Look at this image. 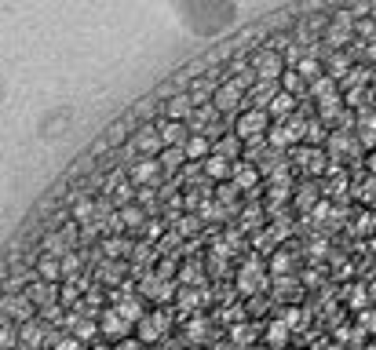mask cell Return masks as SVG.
Listing matches in <instances>:
<instances>
[{"mask_svg":"<svg viewBox=\"0 0 376 350\" xmlns=\"http://www.w3.org/2000/svg\"><path fill=\"white\" fill-rule=\"evenodd\" d=\"M95 208H99V197H77L73 212H70V223H77V226L95 223Z\"/></svg>","mask_w":376,"mask_h":350,"instance_id":"23","label":"cell"},{"mask_svg":"<svg viewBox=\"0 0 376 350\" xmlns=\"http://www.w3.org/2000/svg\"><path fill=\"white\" fill-rule=\"evenodd\" d=\"M256 350H270V347H256Z\"/></svg>","mask_w":376,"mask_h":350,"instance_id":"48","label":"cell"},{"mask_svg":"<svg viewBox=\"0 0 376 350\" xmlns=\"http://www.w3.org/2000/svg\"><path fill=\"white\" fill-rule=\"evenodd\" d=\"M194 110H198V106L190 102L187 92H172V95L164 99V117H168V121H183L187 124L190 117H194Z\"/></svg>","mask_w":376,"mask_h":350,"instance_id":"15","label":"cell"},{"mask_svg":"<svg viewBox=\"0 0 376 350\" xmlns=\"http://www.w3.org/2000/svg\"><path fill=\"white\" fill-rule=\"evenodd\" d=\"M198 289H183V292H179V307H183L187 310V314H190V310H198Z\"/></svg>","mask_w":376,"mask_h":350,"instance_id":"40","label":"cell"},{"mask_svg":"<svg viewBox=\"0 0 376 350\" xmlns=\"http://www.w3.org/2000/svg\"><path fill=\"white\" fill-rule=\"evenodd\" d=\"M132 146H135L139 157H161V153H164V139L158 132V124H142L139 132L132 135Z\"/></svg>","mask_w":376,"mask_h":350,"instance_id":"9","label":"cell"},{"mask_svg":"<svg viewBox=\"0 0 376 350\" xmlns=\"http://www.w3.org/2000/svg\"><path fill=\"white\" fill-rule=\"evenodd\" d=\"M238 292L241 295H259L267 289V281H270V274H267V266L259 263V259H249V263H241V270H238Z\"/></svg>","mask_w":376,"mask_h":350,"instance_id":"4","label":"cell"},{"mask_svg":"<svg viewBox=\"0 0 376 350\" xmlns=\"http://www.w3.org/2000/svg\"><path fill=\"white\" fill-rule=\"evenodd\" d=\"M361 51H366L369 59H376V44H369V48H361Z\"/></svg>","mask_w":376,"mask_h":350,"instance_id":"46","label":"cell"},{"mask_svg":"<svg viewBox=\"0 0 376 350\" xmlns=\"http://www.w3.org/2000/svg\"><path fill=\"white\" fill-rule=\"evenodd\" d=\"M81 270H84V255H81V252H70V255H62V278H66V281L81 278Z\"/></svg>","mask_w":376,"mask_h":350,"instance_id":"35","label":"cell"},{"mask_svg":"<svg viewBox=\"0 0 376 350\" xmlns=\"http://www.w3.org/2000/svg\"><path fill=\"white\" fill-rule=\"evenodd\" d=\"M51 350H88V347H84L81 340H73V336H70V332H62V336H59V340H55V343H51Z\"/></svg>","mask_w":376,"mask_h":350,"instance_id":"39","label":"cell"},{"mask_svg":"<svg viewBox=\"0 0 376 350\" xmlns=\"http://www.w3.org/2000/svg\"><path fill=\"white\" fill-rule=\"evenodd\" d=\"M292 70H296V73H300V77H303V81H307V84H314V81H318V77H326V66H321V59H318V55H303V59H300V62H296V66H292Z\"/></svg>","mask_w":376,"mask_h":350,"instance_id":"29","label":"cell"},{"mask_svg":"<svg viewBox=\"0 0 376 350\" xmlns=\"http://www.w3.org/2000/svg\"><path fill=\"white\" fill-rule=\"evenodd\" d=\"M121 281H124V263H118V259H102L95 284H121Z\"/></svg>","mask_w":376,"mask_h":350,"instance_id":"28","label":"cell"},{"mask_svg":"<svg viewBox=\"0 0 376 350\" xmlns=\"http://www.w3.org/2000/svg\"><path fill=\"white\" fill-rule=\"evenodd\" d=\"M118 215H121V230L128 233V230H142L150 223V215L139 208V204H124V208H118Z\"/></svg>","mask_w":376,"mask_h":350,"instance_id":"27","label":"cell"},{"mask_svg":"<svg viewBox=\"0 0 376 350\" xmlns=\"http://www.w3.org/2000/svg\"><path fill=\"white\" fill-rule=\"evenodd\" d=\"M373 19H376V8H373Z\"/></svg>","mask_w":376,"mask_h":350,"instance_id":"49","label":"cell"},{"mask_svg":"<svg viewBox=\"0 0 376 350\" xmlns=\"http://www.w3.org/2000/svg\"><path fill=\"white\" fill-rule=\"evenodd\" d=\"M88 350H113V347H106V343H99V340H95V343L88 347Z\"/></svg>","mask_w":376,"mask_h":350,"instance_id":"45","label":"cell"},{"mask_svg":"<svg viewBox=\"0 0 376 350\" xmlns=\"http://www.w3.org/2000/svg\"><path fill=\"white\" fill-rule=\"evenodd\" d=\"M351 41H355V15L351 11H336L332 22L326 26V44L332 51H344Z\"/></svg>","mask_w":376,"mask_h":350,"instance_id":"5","label":"cell"},{"mask_svg":"<svg viewBox=\"0 0 376 350\" xmlns=\"http://www.w3.org/2000/svg\"><path fill=\"white\" fill-rule=\"evenodd\" d=\"M307 92L314 95V102H326V99H332V95H340V84H336L332 77H318V81L307 88Z\"/></svg>","mask_w":376,"mask_h":350,"instance_id":"32","label":"cell"},{"mask_svg":"<svg viewBox=\"0 0 376 350\" xmlns=\"http://www.w3.org/2000/svg\"><path fill=\"white\" fill-rule=\"evenodd\" d=\"M270 113L267 110H241L238 113V121H234V135L241 139V142H252V139H267V132H270Z\"/></svg>","mask_w":376,"mask_h":350,"instance_id":"2","label":"cell"},{"mask_svg":"<svg viewBox=\"0 0 376 350\" xmlns=\"http://www.w3.org/2000/svg\"><path fill=\"white\" fill-rule=\"evenodd\" d=\"M158 161H161V168H164V172H176L179 164H187V157H183V150H164V153H161Z\"/></svg>","mask_w":376,"mask_h":350,"instance_id":"38","label":"cell"},{"mask_svg":"<svg viewBox=\"0 0 376 350\" xmlns=\"http://www.w3.org/2000/svg\"><path fill=\"white\" fill-rule=\"evenodd\" d=\"M278 92H281V84H263V81H256L252 92H249L252 110H270V102L278 99Z\"/></svg>","mask_w":376,"mask_h":350,"instance_id":"22","label":"cell"},{"mask_svg":"<svg viewBox=\"0 0 376 350\" xmlns=\"http://www.w3.org/2000/svg\"><path fill=\"white\" fill-rule=\"evenodd\" d=\"M161 175H164V168H161L158 157H139L132 168H128V179H132V186H139V190L158 186V183H161Z\"/></svg>","mask_w":376,"mask_h":350,"instance_id":"7","label":"cell"},{"mask_svg":"<svg viewBox=\"0 0 376 350\" xmlns=\"http://www.w3.org/2000/svg\"><path fill=\"white\" fill-rule=\"evenodd\" d=\"M355 135H358L361 146H376V110L358 113V128H355Z\"/></svg>","mask_w":376,"mask_h":350,"instance_id":"26","label":"cell"},{"mask_svg":"<svg viewBox=\"0 0 376 350\" xmlns=\"http://www.w3.org/2000/svg\"><path fill=\"white\" fill-rule=\"evenodd\" d=\"M361 146L358 142V135H351V132H340V128H336V132L329 135V142H326V150H329V157H351V153Z\"/></svg>","mask_w":376,"mask_h":350,"instance_id":"16","label":"cell"},{"mask_svg":"<svg viewBox=\"0 0 376 350\" xmlns=\"http://www.w3.org/2000/svg\"><path fill=\"white\" fill-rule=\"evenodd\" d=\"M230 340H234L238 347H241V343H252V329L241 321V325H234V332H230Z\"/></svg>","mask_w":376,"mask_h":350,"instance_id":"41","label":"cell"},{"mask_svg":"<svg viewBox=\"0 0 376 350\" xmlns=\"http://www.w3.org/2000/svg\"><path fill=\"white\" fill-rule=\"evenodd\" d=\"M307 88H310V84H307V81H303V77L296 73V70H285V77H281V92H285V95L300 99V95L307 92Z\"/></svg>","mask_w":376,"mask_h":350,"instance_id":"33","label":"cell"},{"mask_svg":"<svg viewBox=\"0 0 376 350\" xmlns=\"http://www.w3.org/2000/svg\"><path fill=\"white\" fill-rule=\"evenodd\" d=\"M168 310H153V314H147L135 325V340L147 347V343H158V340H164V332H168Z\"/></svg>","mask_w":376,"mask_h":350,"instance_id":"8","label":"cell"},{"mask_svg":"<svg viewBox=\"0 0 376 350\" xmlns=\"http://www.w3.org/2000/svg\"><path fill=\"white\" fill-rule=\"evenodd\" d=\"M369 168H373V175H376V153H373V157H369Z\"/></svg>","mask_w":376,"mask_h":350,"instance_id":"47","label":"cell"},{"mask_svg":"<svg viewBox=\"0 0 376 350\" xmlns=\"http://www.w3.org/2000/svg\"><path fill=\"white\" fill-rule=\"evenodd\" d=\"M183 157L190 164H205V161L212 157V139L209 135H190L187 146H183Z\"/></svg>","mask_w":376,"mask_h":350,"instance_id":"18","label":"cell"},{"mask_svg":"<svg viewBox=\"0 0 376 350\" xmlns=\"http://www.w3.org/2000/svg\"><path fill=\"white\" fill-rule=\"evenodd\" d=\"M128 329H132V325H128V321H124V318H121L113 307H106V310L99 314V332L106 336V340H113V343L128 340Z\"/></svg>","mask_w":376,"mask_h":350,"instance_id":"11","label":"cell"},{"mask_svg":"<svg viewBox=\"0 0 376 350\" xmlns=\"http://www.w3.org/2000/svg\"><path fill=\"white\" fill-rule=\"evenodd\" d=\"M113 350H142V343L135 340V336H128V340H121V343H113Z\"/></svg>","mask_w":376,"mask_h":350,"instance_id":"42","label":"cell"},{"mask_svg":"<svg viewBox=\"0 0 376 350\" xmlns=\"http://www.w3.org/2000/svg\"><path fill=\"white\" fill-rule=\"evenodd\" d=\"M37 281H51V284H59L62 281V259H55V255H41L37 259Z\"/></svg>","mask_w":376,"mask_h":350,"instance_id":"25","label":"cell"},{"mask_svg":"<svg viewBox=\"0 0 376 350\" xmlns=\"http://www.w3.org/2000/svg\"><path fill=\"white\" fill-rule=\"evenodd\" d=\"M205 336H209V321H205V318H190V325H187V340L201 343Z\"/></svg>","mask_w":376,"mask_h":350,"instance_id":"37","label":"cell"},{"mask_svg":"<svg viewBox=\"0 0 376 350\" xmlns=\"http://www.w3.org/2000/svg\"><path fill=\"white\" fill-rule=\"evenodd\" d=\"M230 172H234V164L223 161V157H216V153L201 164V175H205V179H212V183H219V186L230 183Z\"/></svg>","mask_w":376,"mask_h":350,"instance_id":"20","label":"cell"},{"mask_svg":"<svg viewBox=\"0 0 376 350\" xmlns=\"http://www.w3.org/2000/svg\"><path fill=\"white\" fill-rule=\"evenodd\" d=\"M66 325H70L66 332L73 336V340H81L84 347H92V343L99 340V336H102V332H99V321H95V318H84V314H77V310H73V314L66 318Z\"/></svg>","mask_w":376,"mask_h":350,"instance_id":"10","label":"cell"},{"mask_svg":"<svg viewBox=\"0 0 376 350\" xmlns=\"http://www.w3.org/2000/svg\"><path fill=\"white\" fill-rule=\"evenodd\" d=\"M285 55L274 48H263V51H256L252 55V73H256V81H263V84H281V77H285Z\"/></svg>","mask_w":376,"mask_h":350,"instance_id":"1","label":"cell"},{"mask_svg":"<svg viewBox=\"0 0 376 350\" xmlns=\"http://www.w3.org/2000/svg\"><path fill=\"white\" fill-rule=\"evenodd\" d=\"M326 77H332V81L351 77V59H347L344 51H332V59H329V66H326Z\"/></svg>","mask_w":376,"mask_h":350,"instance_id":"34","label":"cell"},{"mask_svg":"<svg viewBox=\"0 0 376 350\" xmlns=\"http://www.w3.org/2000/svg\"><path fill=\"white\" fill-rule=\"evenodd\" d=\"M139 295L142 300H150V303H158V307H164V303H172V295H179V292H176L172 278L150 270V274H142V281H139Z\"/></svg>","mask_w":376,"mask_h":350,"instance_id":"3","label":"cell"},{"mask_svg":"<svg viewBox=\"0 0 376 350\" xmlns=\"http://www.w3.org/2000/svg\"><path fill=\"white\" fill-rule=\"evenodd\" d=\"M135 113H139V117H150V113H153V99H142Z\"/></svg>","mask_w":376,"mask_h":350,"instance_id":"43","label":"cell"},{"mask_svg":"<svg viewBox=\"0 0 376 350\" xmlns=\"http://www.w3.org/2000/svg\"><path fill=\"white\" fill-rule=\"evenodd\" d=\"M121 139H124V124H118V128L110 132V142H121Z\"/></svg>","mask_w":376,"mask_h":350,"instance_id":"44","label":"cell"},{"mask_svg":"<svg viewBox=\"0 0 376 350\" xmlns=\"http://www.w3.org/2000/svg\"><path fill=\"white\" fill-rule=\"evenodd\" d=\"M230 186H234V190H256V186H259V168H256L252 161H249V164L238 161L234 172H230Z\"/></svg>","mask_w":376,"mask_h":350,"instance_id":"17","label":"cell"},{"mask_svg":"<svg viewBox=\"0 0 376 350\" xmlns=\"http://www.w3.org/2000/svg\"><path fill=\"white\" fill-rule=\"evenodd\" d=\"M245 92H249V88H245L241 81H234V77H227V81L216 88V99H212L216 113H241Z\"/></svg>","mask_w":376,"mask_h":350,"instance_id":"6","label":"cell"},{"mask_svg":"<svg viewBox=\"0 0 376 350\" xmlns=\"http://www.w3.org/2000/svg\"><path fill=\"white\" fill-rule=\"evenodd\" d=\"M300 168L307 175H318L321 168H326V153H321L318 146H303V153H300Z\"/></svg>","mask_w":376,"mask_h":350,"instance_id":"30","label":"cell"},{"mask_svg":"<svg viewBox=\"0 0 376 350\" xmlns=\"http://www.w3.org/2000/svg\"><path fill=\"white\" fill-rule=\"evenodd\" d=\"M0 350H19V325L0 318Z\"/></svg>","mask_w":376,"mask_h":350,"instance_id":"36","label":"cell"},{"mask_svg":"<svg viewBox=\"0 0 376 350\" xmlns=\"http://www.w3.org/2000/svg\"><path fill=\"white\" fill-rule=\"evenodd\" d=\"M113 310H118L128 325H139V321L147 318V310H142V295H132V292H118V295H113Z\"/></svg>","mask_w":376,"mask_h":350,"instance_id":"12","label":"cell"},{"mask_svg":"<svg viewBox=\"0 0 376 350\" xmlns=\"http://www.w3.org/2000/svg\"><path fill=\"white\" fill-rule=\"evenodd\" d=\"M241 150H245V142L238 135H223V139L212 142V153H216V157H223V161H230V164L241 161Z\"/></svg>","mask_w":376,"mask_h":350,"instance_id":"21","label":"cell"},{"mask_svg":"<svg viewBox=\"0 0 376 350\" xmlns=\"http://www.w3.org/2000/svg\"><path fill=\"white\" fill-rule=\"evenodd\" d=\"M263 340H267L270 350H281L285 343H289V325H285V321H270V325L263 329Z\"/></svg>","mask_w":376,"mask_h":350,"instance_id":"31","label":"cell"},{"mask_svg":"<svg viewBox=\"0 0 376 350\" xmlns=\"http://www.w3.org/2000/svg\"><path fill=\"white\" fill-rule=\"evenodd\" d=\"M270 121H274V124H285V121H292V117H296V99L292 95H285V92H278V99L274 102H270Z\"/></svg>","mask_w":376,"mask_h":350,"instance_id":"24","label":"cell"},{"mask_svg":"<svg viewBox=\"0 0 376 350\" xmlns=\"http://www.w3.org/2000/svg\"><path fill=\"white\" fill-rule=\"evenodd\" d=\"M132 249H135V244H132V237H128V233H113V237H102V255H106V259H118V263L132 255Z\"/></svg>","mask_w":376,"mask_h":350,"instance_id":"19","label":"cell"},{"mask_svg":"<svg viewBox=\"0 0 376 350\" xmlns=\"http://www.w3.org/2000/svg\"><path fill=\"white\" fill-rule=\"evenodd\" d=\"M59 289H62V284L33 281L30 289H26V295H30V303H33L37 310H48V307H55V303H59Z\"/></svg>","mask_w":376,"mask_h":350,"instance_id":"14","label":"cell"},{"mask_svg":"<svg viewBox=\"0 0 376 350\" xmlns=\"http://www.w3.org/2000/svg\"><path fill=\"white\" fill-rule=\"evenodd\" d=\"M158 132H161V139H164V150H183L187 146V139H190V128L183 124V121H158Z\"/></svg>","mask_w":376,"mask_h":350,"instance_id":"13","label":"cell"}]
</instances>
